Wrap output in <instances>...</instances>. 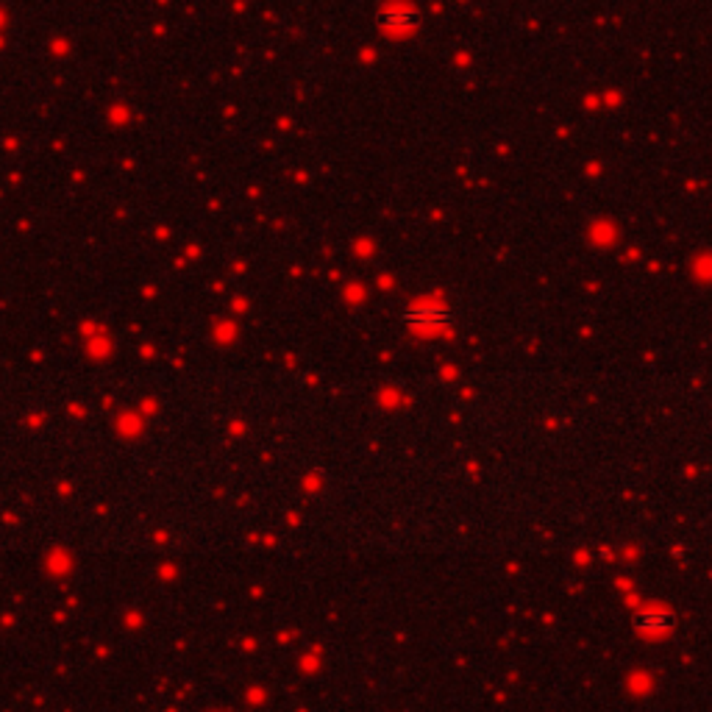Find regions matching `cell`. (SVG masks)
I'll return each instance as SVG.
<instances>
[{
	"label": "cell",
	"instance_id": "obj_1",
	"mask_svg": "<svg viewBox=\"0 0 712 712\" xmlns=\"http://www.w3.org/2000/svg\"><path fill=\"white\" fill-rule=\"evenodd\" d=\"M634 626L640 631H646V634H663V631H668L673 626V618L665 610H646V612H640L634 618Z\"/></svg>",
	"mask_w": 712,
	"mask_h": 712
}]
</instances>
